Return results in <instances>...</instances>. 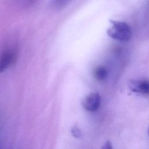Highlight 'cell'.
Returning a JSON list of instances; mask_svg holds the SVG:
<instances>
[{"label": "cell", "instance_id": "cell-7", "mask_svg": "<svg viewBox=\"0 0 149 149\" xmlns=\"http://www.w3.org/2000/svg\"><path fill=\"white\" fill-rule=\"evenodd\" d=\"M71 132H72L73 136H74L75 138H79L81 136V133L80 129L76 126H73L72 128Z\"/></svg>", "mask_w": 149, "mask_h": 149}, {"label": "cell", "instance_id": "cell-6", "mask_svg": "<svg viewBox=\"0 0 149 149\" xmlns=\"http://www.w3.org/2000/svg\"><path fill=\"white\" fill-rule=\"evenodd\" d=\"M72 0H52L51 4L54 8L60 9L65 7Z\"/></svg>", "mask_w": 149, "mask_h": 149}, {"label": "cell", "instance_id": "cell-4", "mask_svg": "<svg viewBox=\"0 0 149 149\" xmlns=\"http://www.w3.org/2000/svg\"><path fill=\"white\" fill-rule=\"evenodd\" d=\"M129 87L130 89L134 93L143 94H149V80H132L129 82Z\"/></svg>", "mask_w": 149, "mask_h": 149}, {"label": "cell", "instance_id": "cell-1", "mask_svg": "<svg viewBox=\"0 0 149 149\" xmlns=\"http://www.w3.org/2000/svg\"><path fill=\"white\" fill-rule=\"evenodd\" d=\"M111 26L107 30V34L109 37L120 41H127L130 39L132 31L126 23L111 20Z\"/></svg>", "mask_w": 149, "mask_h": 149}, {"label": "cell", "instance_id": "cell-5", "mask_svg": "<svg viewBox=\"0 0 149 149\" xmlns=\"http://www.w3.org/2000/svg\"><path fill=\"white\" fill-rule=\"evenodd\" d=\"M93 75L97 80L103 81L108 75L107 69L104 66H98L94 70Z\"/></svg>", "mask_w": 149, "mask_h": 149}, {"label": "cell", "instance_id": "cell-3", "mask_svg": "<svg viewBox=\"0 0 149 149\" xmlns=\"http://www.w3.org/2000/svg\"><path fill=\"white\" fill-rule=\"evenodd\" d=\"M81 104L86 110L90 112L95 111L100 106L101 97L98 93H91L82 100Z\"/></svg>", "mask_w": 149, "mask_h": 149}, {"label": "cell", "instance_id": "cell-2", "mask_svg": "<svg viewBox=\"0 0 149 149\" xmlns=\"http://www.w3.org/2000/svg\"><path fill=\"white\" fill-rule=\"evenodd\" d=\"M17 54L13 49H6L0 55V73L7 69L16 60Z\"/></svg>", "mask_w": 149, "mask_h": 149}, {"label": "cell", "instance_id": "cell-8", "mask_svg": "<svg viewBox=\"0 0 149 149\" xmlns=\"http://www.w3.org/2000/svg\"><path fill=\"white\" fill-rule=\"evenodd\" d=\"M102 148H107V149L112 148V144H111V141H107L105 143V144L104 145V146H103Z\"/></svg>", "mask_w": 149, "mask_h": 149}, {"label": "cell", "instance_id": "cell-9", "mask_svg": "<svg viewBox=\"0 0 149 149\" xmlns=\"http://www.w3.org/2000/svg\"><path fill=\"white\" fill-rule=\"evenodd\" d=\"M148 133H149V127H148Z\"/></svg>", "mask_w": 149, "mask_h": 149}]
</instances>
